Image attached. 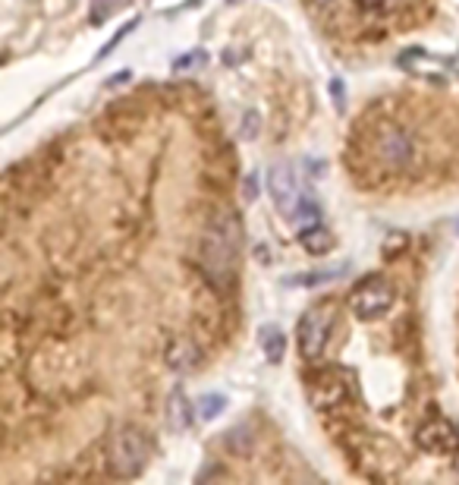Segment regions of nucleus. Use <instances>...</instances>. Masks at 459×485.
Masks as SVG:
<instances>
[{
    "label": "nucleus",
    "instance_id": "nucleus-4",
    "mask_svg": "<svg viewBox=\"0 0 459 485\" xmlns=\"http://www.w3.org/2000/svg\"><path fill=\"white\" fill-rule=\"evenodd\" d=\"M390 306H394V290H390V284L381 278L365 281V284H359L356 290L350 293V309L356 312L362 322L381 318Z\"/></svg>",
    "mask_w": 459,
    "mask_h": 485
},
{
    "label": "nucleus",
    "instance_id": "nucleus-3",
    "mask_svg": "<svg viewBox=\"0 0 459 485\" xmlns=\"http://www.w3.org/2000/svg\"><path fill=\"white\" fill-rule=\"evenodd\" d=\"M331 328H333V309L331 306H312L306 316L299 318V353L306 359H321L327 347V337H331Z\"/></svg>",
    "mask_w": 459,
    "mask_h": 485
},
{
    "label": "nucleus",
    "instance_id": "nucleus-12",
    "mask_svg": "<svg viewBox=\"0 0 459 485\" xmlns=\"http://www.w3.org/2000/svg\"><path fill=\"white\" fill-rule=\"evenodd\" d=\"M258 341H262V350H264V356H268V362H281L283 359L287 337H283V331L277 328V325H264L262 334H258Z\"/></svg>",
    "mask_w": 459,
    "mask_h": 485
},
{
    "label": "nucleus",
    "instance_id": "nucleus-20",
    "mask_svg": "<svg viewBox=\"0 0 459 485\" xmlns=\"http://www.w3.org/2000/svg\"><path fill=\"white\" fill-rule=\"evenodd\" d=\"M359 7H365V10H377V7H384V0H359Z\"/></svg>",
    "mask_w": 459,
    "mask_h": 485
},
{
    "label": "nucleus",
    "instance_id": "nucleus-16",
    "mask_svg": "<svg viewBox=\"0 0 459 485\" xmlns=\"http://www.w3.org/2000/svg\"><path fill=\"white\" fill-rule=\"evenodd\" d=\"M223 407H227V401H223L221 394H204L202 401H198V413H202V420H217Z\"/></svg>",
    "mask_w": 459,
    "mask_h": 485
},
{
    "label": "nucleus",
    "instance_id": "nucleus-1",
    "mask_svg": "<svg viewBox=\"0 0 459 485\" xmlns=\"http://www.w3.org/2000/svg\"><path fill=\"white\" fill-rule=\"evenodd\" d=\"M239 243H243V227H239L237 214L227 208L211 214L202 239H198V268L214 290H227L237 281Z\"/></svg>",
    "mask_w": 459,
    "mask_h": 485
},
{
    "label": "nucleus",
    "instance_id": "nucleus-7",
    "mask_svg": "<svg viewBox=\"0 0 459 485\" xmlns=\"http://www.w3.org/2000/svg\"><path fill=\"white\" fill-rule=\"evenodd\" d=\"M377 155L390 164V168H406L412 161V139L396 126H387L377 139Z\"/></svg>",
    "mask_w": 459,
    "mask_h": 485
},
{
    "label": "nucleus",
    "instance_id": "nucleus-10",
    "mask_svg": "<svg viewBox=\"0 0 459 485\" xmlns=\"http://www.w3.org/2000/svg\"><path fill=\"white\" fill-rule=\"evenodd\" d=\"M198 362V347L192 341H186V337H179V341H173L170 347H167V366L177 372H189L195 369Z\"/></svg>",
    "mask_w": 459,
    "mask_h": 485
},
{
    "label": "nucleus",
    "instance_id": "nucleus-6",
    "mask_svg": "<svg viewBox=\"0 0 459 485\" xmlns=\"http://www.w3.org/2000/svg\"><path fill=\"white\" fill-rule=\"evenodd\" d=\"M268 180H271V195H274L277 208L283 214H293L296 205H299V183H296V170L293 164H274L268 170Z\"/></svg>",
    "mask_w": 459,
    "mask_h": 485
},
{
    "label": "nucleus",
    "instance_id": "nucleus-2",
    "mask_svg": "<svg viewBox=\"0 0 459 485\" xmlns=\"http://www.w3.org/2000/svg\"><path fill=\"white\" fill-rule=\"evenodd\" d=\"M148 454H152V445L145 432L135 426H120L108 441V472L114 479L139 476L148 463Z\"/></svg>",
    "mask_w": 459,
    "mask_h": 485
},
{
    "label": "nucleus",
    "instance_id": "nucleus-17",
    "mask_svg": "<svg viewBox=\"0 0 459 485\" xmlns=\"http://www.w3.org/2000/svg\"><path fill=\"white\" fill-rule=\"evenodd\" d=\"M346 268H333V272H315V274H299V278H287V284H306V287H315V284H325V281H333L340 278Z\"/></svg>",
    "mask_w": 459,
    "mask_h": 485
},
{
    "label": "nucleus",
    "instance_id": "nucleus-14",
    "mask_svg": "<svg viewBox=\"0 0 459 485\" xmlns=\"http://www.w3.org/2000/svg\"><path fill=\"white\" fill-rule=\"evenodd\" d=\"M290 218L296 221V227H299V230H306V227H312V224H318V221H321V208L315 205V202H299Z\"/></svg>",
    "mask_w": 459,
    "mask_h": 485
},
{
    "label": "nucleus",
    "instance_id": "nucleus-23",
    "mask_svg": "<svg viewBox=\"0 0 459 485\" xmlns=\"http://www.w3.org/2000/svg\"><path fill=\"white\" fill-rule=\"evenodd\" d=\"M456 230H459V224H456Z\"/></svg>",
    "mask_w": 459,
    "mask_h": 485
},
{
    "label": "nucleus",
    "instance_id": "nucleus-8",
    "mask_svg": "<svg viewBox=\"0 0 459 485\" xmlns=\"http://www.w3.org/2000/svg\"><path fill=\"white\" fill-rule=\"evenodd\" d=\"M308 397L318 410H333L346 401V385L343 378H337L333 372H321V376L312 378V388H308Z\"/></svg>",
    "mask_w": 459,
    "mask_h": 485
},
{
    "label": "nucleus",
    "instance_id": "nucleus-11",
    "mask_svg": "<svg viewBox=\"0 0 459 485\" xmlns=\"http://www.w3.org/2000/svg\"><path fill=\"white\" fill-rule=\"evenodd\" d=\"M167 422H170L177 432H186V429L192 426V410L183 391H173L170 401H167Z\"/></svg>",
    "mask_w": 459,
    "mask_h": 485
},
{
    "label": "nucleus",
    "instance_id": "nucleus-22",
    "mask_svg": "<svg viewBox=\"0 0 459 485\" xmlns=\"http://www.w3.org/2000/svg\"><path fill=\"white\" fill-rule=\"evenodd\" d=\"M321 4H327V0H321Z\"/></svg>",
    "mask_w": 459,
    "mask_h": 485
},
{
    "label": "nucleus",
    "instance_id": "nucleus-15",
    "mask_svg": "<svg viewBox=\"0 0 459 485\" xmlns=\"http://www.w3.org/2000/svg\"><path fill=\"white\" fill-rule=\"evenodd\" d=\"M409 247V237L403 230H390L387 237H384V243H381V253H384V259H396V255H403V249Z\"/></svg>",
    "mask_w": 459,
    "mask_h": 485
},
{
    "label": "nucleus",
    "instance_id": "nucleus-9",
    "mask_svg": "<svg viewBox=\"0 0 459 485\" xmlns=\"http://www.w3.org/2000/svg\"><path fill=\"white\" fill-rule=\"evenodd\" d=\"M299 243H302V249H306L308 255H327L333 249V237H331V230H327L325 224H312V227H306V230H299Z\"/></svg>",
    "mask_w": 459,
    "mask_h": 485
},
{
    "label": "nucleus",
    "instance_id": "nucleus-19",
    "mask_svg": "<svg viewBox=\"0 0 459 485\" xmlns=\"http://www.w3.org/2000/svg\"><path fill=\"white\" fill-rule=\"evenodd\" d=\"M243 195H246V199H255V195H258V177H255V174L246 177V189H243Z\"/></svg>",
    "mask_w": 459,
    "mask_h": 485
},
{
    "label": "nucleus",
    "instance_id": "nucleus-21",
    "mask_svg": "<svg viewBox=\"0 0 459 485\" xmlns=\"http://www.w3.org/2000/svg\"><path fill=\"white\" fill-rule=\"evenodd\" d=\"M453 470H456V476H459V451H456V460H453Z\"/></svg>",
    "mask_w": 459,
    "mask_h": 485
},
{
    "label": "nucleus",
    "instance_id": "nucleus-18",
    "mask_svg": "<svg viewBox=\"0 0 459 485\" xmlns=\"http://www.w3.org/2000/svg\"><path fill=\"white\" fill-rule=\"evenodd\" d=\"M198 64H204V51H189L179 60H173V70H189V66H198Z\"/></svg>",
    "mask_w": 459,
    "mask_h": 485
},
{
    "label": "nucleus",
    "instance_id": "nucleus-5",
    "mask_svg": "<svg viewBox=\"0 0 459 485\" xmlns=\"http://www.w3.org/2000/svg\"><path fill=\"white\" fill-rule=\"evenodd\" d=\"M421 451H431V454H456L459 451V429L446 420H431L428 426L419 429L415 435Z\"/></svg>",
    "mask_w": 459,
    "mask_h": 485
},
{
    "label": "nucleus",
    "instance_id": "nucleus-13",
    "mask_svg": "<svg viewBox=\"0 0 459 485\" xmlns=\"http://www.w3.org/2000/svg\"><path fill=\"white\" fill-rule=\"evenodd\" d=\"M129 4H133V0H91V22L101 26V22H108L117 10L129 7Z\"/></svg>",
    "mask_w": 459,
    "mask_h": 485
}]
</instances>
